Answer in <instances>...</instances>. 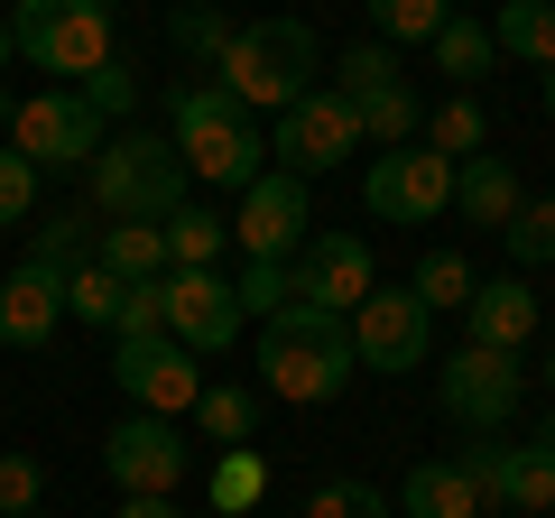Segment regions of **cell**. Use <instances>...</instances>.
Here are the masks:
<instances>
[{
    "label": "cell",
    "instance_id": "cell-1",
    "mask_svg": "<svg viewBox=\"0 0 555 518\" xmlns=\"http://www.w3.org/2000/svg\"><path fill=\"white\" fill-rule=\"evenodd\" d=\"M352 315H324V306H287V315L259 324V389L287 407H324L352 389Z\"/></svg>",
    "mask_w": 555,
    "mask_h": 518
},
{
    "label": "cell",
    "instance_id": "cell-2",
    "mask_svg": "<svg viewBox=\"0 0 555 518\" xmlns=\"http://www.w3.org/2000/svg\"><path fill=\"white\" fill-rule=\"evenodd\" d=\"M167 140H177L185 177L195 185H250L259 167H269V130H259V112H241L222 83H177L167 93Z\"/></svg>",
    "mask_w": 555,
    "mask_h": 518
},
{
    "label": "cell",
    "instance_id": "cell-3",
    "mask_svg": "<svg viewBox=\"0 0 555 518\" xmlns=\"http://www.w3.org/2000/svg\"><path fill=\"white\" fill-rule=\"evenodd\" d=\"M93 213L102 222H167L177 204H195V177H185V158H177V140L167 130H112V140L93 148Z\"/></svg>",
    "mask_w": 555,
    "mask_h": 518
},
{
    "label": "cell",
    "instance_id": "cell-4",
    "mask_svg": "<svg viewBox=\"0 0 555 518\" xmlns=\"http://www.w3.org/2000/svg\"><path fill=\"white\" fill-rule=\"evenodd\" d=\"M315 75H324V38L306 20H250V28H232V47H222V65H214V83L241 102V112H287V102H306L315 93Z\"/></svg>",
    "mask_w": 555,
    "mask_h": 518
},
{
    "label": "cell",
    "instance_id": "cell-5",
    "mask_svg": "<svg viewBox=\"0 0 555 518\" xmlns=\"http://www.w3.org/2000/svg\"><path fill=\"white\" fill-rule=\"evenodd\" d=\"M10 47H20L38 75L83 83L93 65H112V10L102 0H10Z\"/></svg>",
    "mask_w": 555,
    "mask_h": 518
},
{
    "label": "cell",
    "instance_id": "cell-6",
    "mask_svg": "<svg viewBox=\"0 0 555 518\" xmlns=\"http://www.w3.org/2000/svg\"><path fill=\"white\" fill-rule=\"evenodd\" d=\"M518 399H528V361H518V352H481V342H463V352L436 361V407L463 426V436H509Z\"/></svg>",
    "mask_w": 555,
    "mask_h": 518
},
{
    "label": "cell",
    "instance_id": "cell-7",
    "mask_svg": "<svg viewBox=\"0 0 555 518\" xmlns=\"http://www.w3.org/2000/svg\"><path fill=\"white\" fill-rule=\"evenodd\" d=\"M102 140H112V120H102L75 83H47V93L20 102V120H10V148H20L38 177H47V167H93Z\"/></svg>",
    "mask_w": 555,
    "mask_h": 518
},
{
    "label": "cell",
    "instance_id": "cell-8",
    "mask_svg": "<svg viewBox=\"0 0 555 518\" xmlns=\"http://www.w3.org/2000/svg\"><path fill=\"white\" fill-rule=\"evenodd\" d=\"M112 379H120V399L149 407V417H195V399H204V361L185 352L177 334H130V342H112Z\"/></svg>",
    "mask_w": 555,
    "mask_h": 518
},
{
    "label": "cell",
    "instance_id": "cell-9",
    "mask_svg": "<svg viewBox=\"0 0 555 518\" xmlns=\"http://www.w3.org/2000/svg\"><path fill=\"white\" fill-rule=\"evenodd\" d=\"M361 148V112H352V93H306V102H287L278 112V130H269V158L287 167V177H324V167H343Z\"/></svg>",
    "mask_w": 555,
    "mask_h": 518
},
{
    "label": "cell",
    "instance_id": "cell-10",
    "mask_svg": "<svg viewBox=\"0 0 555 518\" xmlns=\"http://www.w3.org/2000/svg\"><path fill=\"white\" fill-rule=\"evenodd\" d=\"M352 361L361 371H436V315H426V297L371 287L352 306Z\"/></svg>",
    "mask_w": 555,
    "mask_h": 518
},
{
    "label": "cell",
    "instance_id": "cell-11",
    "mask_svg": "<svg viewBox=\"0 0 555 518\" xmlns=\"http://www.w3.org/2000/svg\"><path fill=\"white\" fill-rule=\"evenodd\" d=\"M361 204H371V222H436L454 204V158H436L426 140L379 148L371 177H361Z\"/></svg>",
    "mask_w": 555,
    "mask_h": 518
},
{
    "label": "cell",
    "instance_id": "cell-12",
    "mask_svg": "<svg viewBox=\"0 0 555 518\" xmlns=\"http://www.w3.org/2000/svg\"><path fill=\"white\" fill-rule=\"evenodd\" d=\"M463 481L481 491V509H518V518H546L555 509V454L546 444H500V436H481V444H463Z\"/></svg>",
    "mask_w": 555,
    "mask_h": 518
},
{
    "label": "cell",
    "instance_id": "cell-13",
    "mask_svg": "<svg viewBox=\"0 0 555 518\" xmlns=\"http://www.w3.org/2000/svg\"><path fill=\"white\" fill-rule=\"evenodd\" d=\"M102 472H112L120 491H167V500H177V481L195 472V444L177 436V417H149V407H130V417L102 436Z\"/></svg>",
    "mask_w": 555,
    "mask_h": 518
},
{
    "label": "cell",
    "instance_id": "cell-14",
    "mask_svg": "<svg viewBox=\"0 0 555 518\" xmlns=\"http://www.w3.org/2000/svg\"><path fill=\"white\" fill-rule=\"evenodd\" d=\"M158 297H167V334H177L195 361L232 352V342H241V324H250L222 269H167V279H158Z\"/></svg>",
    "mask_w": 555,
    "mask_h": 518
},
{
    "label": "cell",
    "instance_id": "cell-15",
    "mask_svg": "<svg viewBox=\"0 0 555 518\" xmlns=\"http://www.w3.org/2000/svg\"><path fill=\"white\" fill-rule=\"evenodd\" d=\"M306 232H315V213H306V177H287V167H259V177L241 185L232 241H241L250 259H297Z\"/></svg>",
    "mask_w": 555,
    "mask_h": 518
},
{
    "label": "cell",
    "instance_id": "cell-16",
    "mask_svg": "<svg viewBox=\"0 0 555 518\" xmlns=\"http://www.w3.org/2000/svg\"><path fill=\"white\" fill-rule=\"evenodd\" d=\"M297 287H306V306H324V315H352V306L379 287L371 241H352V232H306V250H297Z\"/></svg>",
    "mask_w": 555,
    "mask_h": 518
},
{
    "label": "cell",
    "instance_id": "cell-17",
    "mask_svg": "<svg viewBox=\"0 0 555 518\" xmlns=\"http://www.w3.org/2000/svg\"><path fill=\"white\" fill-rule=\"evenodd\" d=\"M537 315H546V297H537L528 279H481L473 297H463V342H481V352H518V342L537 334Z\"/></svg>",
    "mask_w": 555,
    "mask_h": 518
},
{
    "label": "cell",
    "instance_id": "cell-18",
    "mask_svg": "<svg viewBox=\"0 0 555 518\" xmlns=\"http://www.w3.org/2000/svg\"><path fill=\"white\" fill-rule=\"evenodd\" d=\"M56 324H65V279H38V269H10L0 279V342L10 352L56 342Z\"/></svg>",
    "mask_w": 555,
    "mask_h": 518
},
{
    "label": "cell",
    "instance_id": "cell-19",
    "mask_svg": "<svg viewBox=\"0 0 555 518\" xmlns=\"http://www.w3.org/2000/svg\"><path fill=\"white\" fill-rule=\"evenodd\" d=\"M518 204H528V185H518V167L500 158V148H481V158L454 167V213H473V222H491V232H500Z\"/></svg>",
    "mask_w": 555,
    "mask_h": 518
},
{
    "label": "cell",
    "instance_id": "cell-20",
    "mask_svg": "<svg viewBox=\"0 0 555 518\" xmlns=\"http://www.w3.org/2000/svg\"><path fill=\"white\" fill-rule=\"evenodd\" d=\"M93 259L112 269L120 287H158V279H167V232H158V222H102V232H93Z\"/></svg>",
    "mask_w": 555,
    "mask_h": 518
},
{
    "label": "cell",
    "instance_id": "cell-21",
    "mask_svg": "<svg viewBox=\"0 0 555 518\" xmlns=\"http://www.w3.org/2000/svg\"><path fill=\"white\" fill-rule=\"evenodd\" d=\"M398 509H408V518H491V509H481V491L463 481V463H408Z\"/></svg>",
    "mask_w": 555,
    "mask_h": 518
},
{
    "label": "cell",
    "instance_id": "cell-22",
    "mask_svg": "<svg viewBox=\"0 0 555 518\" xmlns=\"http://www.w3.org/2000/svg\"><path fill=\"white\" fill-rule=\"evenodd\" d=\"M491 47L546 75V65H555V0H500V20H491Z\"/></svg>",
    "mask_w": 555,
    "mask_h": 518
},
{
    "label": "cell",
    "instance_id": "cell-23",
    "mask_svg": "<svg viewBox=\"0 0 555 518\" xmlns=\"http://www.w3.org/2000/svg\"><path fill=\"white\" fill-rule=\"evenodd\" d=\"M426 56H436V75H444V83H463V93H473V83L500 65V47H491V20H463V10H454V20L436 28V47H426Z\"/></svg>",
    "mask_w": 555,
    "mask_h": 518
},
{
    "label": "cell",
    "instance_id": "cell-24",
    "mask_svg": "<svg viewBox=\"0 0 555 518\" xmlns=\"http://www.w3.org/2000/svg\"><path fill=\"white\" fill-rule=\"evenodd\" d=\"M352 112H361V140H371V148H408V140H426V102H416L408 83H379V93H361Z\"/></svg>",
    "mask_w": 555,
    "mask_h": 518
},
{
    "label": "cell",
    "instance_id": "cell-25",
    "mask_svg": "<svg viewBox=\"0 0 555 518\" xmlns=\"http://www.w3.org/2000/svg\"><path fill=\"white\" fill-rule=\"evenodd\" d=\"M83 259H93V213H56L28 232V259L20 269H38V279H75Z\"/></svg>",
    "mask_w": 555,
    "mask_h": 518
},
{
    "label": "cell",
    "instance_id": "cell-26",
    "mask_svg": "<svg viewBox=\"0 0 555 518\" xmlns=\"http://www.w3.org/2000/svg\"><path fill=\"white\" fill-rule=\"evenodd\" d=\"M158 232H167V269H214V259L232 250V222L204 213V204H177Z\"/></svg>",
    "mask_w": 555,
    "mask_h": 518
},
{
    "label": "cell",
    "instance_id": "cell-27",
    "mask_svg": "<svg viewBox=\"0 0 555 518\" xmlns=\"http://www.w3.org/2000/svg\"><path fill=\"white\" fill-rule=\"evenodd\" d=\"M426 148H436V158H481V148H491V112H481L473 93H454V102H436V112H426Z\"/></svg>",
    "mask_w": 555,
    "mask_h": 518
},
{
    "label": "cell",
    "instance_id": "cell-28",
    "mask_svg": "<svg viewBox=\"0 0 555 518\" xmlns=\"http://www.w3.org/2000/svg\"><path fill=\"white\" fill-rule=\"evenodd\" d=\"M361 10L389 47H436V28L454 20V0H361Z\"/></svg>",
    "mask_w": 555,
    "mask_h": 518
},
{
    "label": "cell",
    "instance_id": "cell-29",
    "mask_svg": "<svg viewBox=\"0 0 555 518\" xmlns=\"http://www.w3.org/2000/svg\"><path fill=\"white\" fill-rule=\"evenodd\" d=\"M232 297H241V315H259V324H269V315H287V306H306V287H297V259H250Z\"/></svg>",
    "mask_w": 555,
    "mask_h": 518
},
{
    "label": "cell",
    "instance_id": "cell-30",
    "mask_svg": "<svg viewBox=\"0 0 555 518\" xmlns=\"http://www.w3.org/2000/svg\"><path fill=\"white\" fill-rule=\"evenodd\" d=\"M120 306H130V287H120L112 269H102V259H83L75 279H65V315H75V324H102V334H112V324H120Z\"/></svg>",
    "mask_w": 555,
    "mask_h": 518
},
{
    "label": "cell",
    "instance_id": "cell-31",
    "mask_svg": "<svg viewBox=\"0 0 555 518\" xmlns=\"http://www.w3.org/2000/svg\"><path fill=\"white\" fill-rule=\"evenodd\" d=\"M500 250H509L518 269H546V259H555V195H528V204H518V213L500 222Z\"/></svg>",
    "mask_w": 555,
    "mask_h": 518
},
{
    "label": "cell",
    "instance_id": "cell-32",
    "mask_svg": "<svg viewBox=\"0 0 555 518\" xmlns=\"http://www.w3.org/2000/svg\"><path fill=\"white\" fill-rule=\"evenodd\" d=\"M473 259H463V250H426V259H416V279H408V297H426V315H444V306H463V297H473Z\"/></svg>",
    "mask_w": 555,
    "mask_h": 518
},
{
    "label": "cell",
    "instance_id": "cell-33",
    "mask_svg": "<svg viewBox=\"0 0 555 518\" xmlns=\"http://www.w3.org/2000/svg\"><path fill=\"white\" fill-rule=\"evenodd\" d=\"M195 426L214 444H250L259 436V389H204L195 399Z\"/></svg>",
    "mask_w": 555,
    "mask_h": 518
},
{
    "label": "cell",
    "instance_id": "cell-34",
    "mask_svg": "<svg viewBox=\"0 0 555 518\" xmlns=\"http://www.w3.org/2000/svg\"><path fill=\"white\" fill-rule=\"evenodd\" d=\"M75 93L93 102V112L112 120V130H130V120H139V75H130V56H112V65H93V75H83Z\"/></svg>",
    "mask_w": 555,
    "mask_h": 518
},
{
    "label": "cell",
    "instance_id": "cell-35",
    "mask_svg": "<svg viewBox=\"0 0 555 518\" xmlns=\"http://www.w3.org/2000/svg\"><path fill=\"white\" fill-rule=\"evenodd\" d=\"M204 500H214V509H250V500H259V444H222Z\"/></svg>",
    "mask_w": 555,
    "mask_h": 518
},
{
    "label": "cell",
    "instance_id": "cell-36",
    "mask_svg": "<svg viewBox=\"0 0 555 518\" xmlns=\"http://www.w3.org/2000/svg\"><path fill=\"white\" fill-rule=\"evenodd\" d=\"M167 38H177L185 56H204V65H222V47H232V20H222L214 0H204V10H195V0H185L177 20H167Z\"/></svg>",
    "mask_w": 555,
    "mask_h": 518
},
{
    "label": "cell",
    "instance_id": "cell-37",
    "mask_svg": "<svg viewBox=\"0 0 555 518\" xmlns=\"http://www.w3.org/2000/svg\"><path fill=\"white\" fill-rule=\"evenodd\" d=\"M379 83H398V47L389 38H371V47H343V83H334V93H379Z\"/></svg>",
    "mask_w": 555,
    "mask_h": 518
},
{
    "label": "cell",
    "instance_id": "cell-38",
    "mask_svg": "<svg viewBox=\"0 0 555 518\" xmlns=\"http://www.w3.org/2000/svg\"><path fill=\"white\" fill-rule=\"evenodd\" d=\"M297 518H389V500H379L371 481H315V500H306Z\"/></svg>",
    "mask_w": 555,
    "mask_h": 518
},
{
    "label": "cell",
    "instance_id": "cell-39",
    "mask_svg": "<svg viewBox=\"0 0 555 518\" xmlns=\"http://www.w3.org/2000/svg\"><path fill=\"white\" fill-rule=\"evenodd\" d=\"M38 500H47V472L28 454H0V518H38Z\"/></svg>",
    "mask_w": 555,
    "mask_h": 518
},
{
    "label": "cell",
    "instance_id": "cell-40",
    "mask_svg": "<svg viewBox=\"0 0 555 518\" xmlns=\"http://www.w3.org/2000/svg\"><path fill=\"white\" fill-rule=\"evenodd\" d=\"M28 213H38V167H28L20 148H0V232L28 222Z\"/></svg>",
    "mask_w": 555,
    "mask_h": 518
},
{
    "label": "cell",
    "instance_id": "cell-41",
    "mask_svg": "<svg viewBox=\"0 0 555 518\" xmlns=\"http://www.w3.org/2000/svg\"><path fill=\"white\" fill-rule=\"evenodd\" d=\"M130 334H167V297H158V287H130V306H120L112 342H130Z\"/></svg>",
    "mask_w": 555,
    "mask_h": 518
},
{
    "label": "cell",
    "instance_id": "cell-42",
    "mask_svg": "<svg viewBox=\"0 0 555 518\" xmlns=\"http://www.w3.org/2000/svg\"><path fill=\"white\" fill-rule=\"evenodd\" d=\"M120 518H185L167 491H120Z\"/></svg>",
    "mask_w": 555,
    "mask_h": 518
},
{
    "label": "cell",
    "instance_id": "cell-43",
    "mask_svg": "<svg viewBox=\"0 0 555 518\" xmlns=\"http://www.w3.org/2000/svg\"><path fill=\"white\" fill-rule=\"evenodd\" d=\"M537 93H546V120H555V65H546V75H537Z\"/></svg>",
    "mask_w": 555,
    "mask_h": 518
},
{
    "label": "cell",
    "instance_id": "cell-44",
    "mask_svg": "<svg viewBox=\"0 0 555 518\" xmlns=\"http://www.w3.org/2000/svg\"><path fill=\"white\" fill-rule=\"evenodd\" d=\"M10 120H20V102H10V83H0V130H10Z\"/></svg>",
    "mask_w": 555,
    "mask_h": 518
},
{
    "label": "cell",
    "instance_id": "cell-45",
    "mask_svg": "<svg viewBox=\"0 0 555 518\" xmlns=\"http://www.w3.org/2000/svg\"><path fill=\"white\" fill-rule=\"evenodd\" d=\"M537 444H546V454H555V407H546V426H537Z\"/></svg>",
    "mask_w": 555,
    "mask_h": 518
},
{
    "label": "cell",
    "instance_id": "cell-46",
    "mask_svg": "<svg viewBox=\"0 0 555 518\" xmlns=\"http://www.w3.org/2000/svg\"><path fill=\"white\" fill-rule=\"evenodd\" d=\"M10 56H20V47H10V20H0V65H10Z\"/></svg>",
    "mask_w": 555,
    "mask_h": 518
},
{
    "label": "cell",
    "instance_id": "cell-47",
    "mask_svg": "<svg viewBox=\"0 0 555 518\" xmlns=\"http://www.w3.org/2000/svg\"><path fill=\"white\" fill-rule=\"evenodd\" d=\"M546 389H555V352H546Z\"/></svg>",
    "mask_w": 555,
    "mask_h": 518
},
{
    "label": "cell",
    "instance_id": "cell-48",
    "mask_svg": "<svg viewBox=\"0 0 555 518\" xmlns=\"http://www.w3.org/2000/svg\"><path fill=\"white\" fill-rule=\"evenodd\" d=\"M491 518H518V509H491Z\"/></svg>",
    "mask_w": 555,
    "mask_h": 518
},
{
    "label": "cell",
    "instance_id": "cell-49",
    "mask_svg": "<svg viewBox=\"0 0 555 518\" xmlns=\"http://www.w3.org/2000/svg\"><path fill=\"white\" fill-rule=\"evenodd\" d=\"M102 10H120V0H102Z\"/></svg>",
    "mask_w": 555,
    "mask_h": 518
}]
</instances>
